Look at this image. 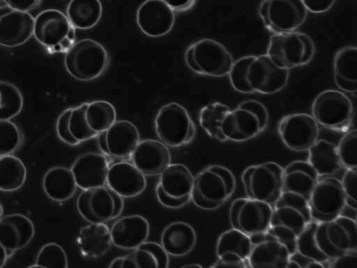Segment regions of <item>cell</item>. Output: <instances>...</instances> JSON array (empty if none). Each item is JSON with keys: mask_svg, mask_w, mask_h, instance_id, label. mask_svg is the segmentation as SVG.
Segmentation results:
<instances>
[{"mask_svg": "<svg viewBox=\"0 0 357 268\" xmlns=\"http://www.w3.org/2000/svg\"><path fill=\"white\" fill-rule=\"evenodd\" d=\"M236 184L231 170L223 165H211L195 177L192 200L198 208L217 209L233 195Z\"/></svg>", "mask_w": 357, "mask_h": 268, "instance_id": "6da1fadb", "label": "cell"}, {"mask_svg": "<svg viewBox=\"0 0 357 268\" xmlns=\"http://www.w3.org/2000/svg\"><path fill=\"white\" fill-rule=\"evenodd\" d=\"M109 62V54L105 46L90 38L75 43L65 59L68 73L82 82L97 80L106 72Z\"/></svg>", "mask_w": 357, "mask_h": 268, "instance_id": "7a4b0ae2", "label": "cell"}, {"mask_svg": "<svg viewBox=\"0 0 357 268\" xmlns=\"http://www.w3.org/2000/svg\"><path fill=\"white\" fill-rule=\"evenodd\" d=\"M268 119V110L263 104L255 100H248L227 114L222 123L221 131L227 140L248 141L265 131Z\"/></svg>", "mask_w": 357, "mask_h": 268, "instance_id": "3957f363", "label": "cell"}, {"mask_svg": "<svg viewBox=\"0 0 357 268\" xmlns=\"http://www.w3.org/2000/svg\"><path fill=\"white\" fill-rule=\"evenodd\" d=\"M315 45L308 35L298 31L273 34L269 39L267 55L277 66L292 69L310 63Z\"/></svg>", "mask_w": 357, "mask_h": 268, "instance_id": "277c9868", "label": "cell"}, {"mask_svg": "<svg viewBox=\"0 0 357 268\" xmlns=\"http://www.w3.org/2000/svg\"><path fill=\"white\" fill-rule=\"evenodd\" d=\"M284 168L275 162L251 165L243 173L248 198L264 202L273 208L282 194Z\"/></svg>", "mask_w": 357, "mask_h": 268, "instance_id": "5b68a950", "label": "cell"}, {"mask_svg": "<svg viewBox=\"0 0 357 268\" xmlns=\"http://www.w3.org/2000/svg\"><path fill=\"white\" fill-rule=\"evenodd\" d=\"M314 239L317 248L329 260L347 251H357V225L356 220L340 215L329 222L317 224Z\"/></svg>", "mask_w": 357, "mask_h": 268, "instance_id": "8992f818", "label": "cell"}, {"mask_svg": "<svg viewBox=\"0 0 357 268\" xmlns=\"http://www.w3.org/2000/svg\"><path fill=\"white\" fill-rule=\"evenodd\" d=\"M155 128L158 138L166 146L179 147L192 143L196 127L187 109L172 102L162 106L156 115Z\"/></svg>", "mask_w": 357, "mask_h": 268, "instance_id": "52a82bcc", "label": "cell"}, {"mask_svg": "<svg viewBox=\"0 0 357 268\" xmlns=\"http://www.w3.org/2000/svg\"><path fill=\"white\" fill-rule=\"evenodd\" d=\"M79 214L90 223H105L120 216L123 198L107 186L86 189L79 195Z\"/></svg>", "mask_w": 357, "mask_h": 268, "instance_id": "ba28073f", "label": "cell"}, {"mask_svg": "<svg viewBox=\"0 0 357 268\" xmlns=\"http://www.w3.org/2000/svg\"><path fill=\"white\" fill-rule=\"evenodd\" d=\"M312 112L317 123L324 128L342 132L350 128L353 105L343 92L327 90L320 93L313 102Z\"/></svg>", "mask_w": 357, "mask_h": 268, "instance_id": "9c48e42d", "label": "cell"}, {"mask_svg": "<svg viewBox=\"0 0 357 268\" xmlns=\"http://www.w3.org/2000/svg\"><path fill=\"white\" fill-rule=\"evenodd\" d=\"M75 29L61 11L47 10L35 19L33 35L43 45L67 53L75 45Z\"/></svg>", "mask_w": 357, "mask_h": 268, "instance_id": "30bf717a", "label": "cell"}, {"mask_svg": "<svg viewBox=\"0 0 357 268\" xmlns=\"http://www.w3.org/2000/svg\"><path fill=\"white\" fill-rule=\"evenodd\" d=\"M307 12L301 0H264L259 9L265 27L274 34L296 31L304 24Z\"/></svg>", "mask_w": 357, "mask_h": 268, "instance_id": "8fae6325", "label": "cell"}, {"mask_svg": "<svg viewBox=\"0 0 357 268\" xmlns=\"http://www.w3.org/2000/svg\"><path fill=\"white\" fill-rule=\"evenodd\" d=\"M345 195L340 181L333 177L319 179L308 201L312 220L329 222L342 215L346 207Z\"/></svg>", "mask_w": 357, "mask_h": 268, "instance_id": "7c38bea8", "label": "cell"}, {"mask_svg": "<svg viewBox=\"0 0 357 268\" xmlns=\"http://www.w3.org/2000/svg\"><path fill=\"white\" fill-rule=\"evenodd\" d=\"M273 208L264 202L250 198L236 200L229 209V222L234 228L249 236L268 231Z\"/></svg>", "mask_w": 357, "mask_h": 268, "instance_id": "4fadbf2b", "label": "cell"}, {"mask_svg": "<svg viewBox=\"0 0 357 268\" xmlns=\"http://www.w3.org/2000/svg\"><path fill=\"white\" fill-rule=\"evenodd\" d=\"M280 136L288 148L296 152L307 151L319 137V126L312 115L285 116L279 124Z\"/></svg>", "mask_w": 357, "mask_h": 268, "instance_id": "5bb4252c", "label": "cell"}, {"mask_svg": "<svg viewBox=\"0 0 357 268\" xmlns=\"http://www.w3.org/2000/svg\"><path fill=\"white\" fill-rule=\"evenodd\" d=\"M289 70L277 66L267 54L255 57L251 61L247 80L254 93L274 94L287 85Z\"/></svg>", "mask_w": 357, "mask_h": 268, "instance_id": "9a60e30c", "label": "cell"}, {"mask_svg": "<svg viewBox=\"0 0 357 268\" xmlns=\"http://www.w3.org/2000/svg\"><path fill=\"white\" fill-rule=\"evenodd\" d=\"M100 151L108 157L130 159L140 141L137 126L129 121H116L111 127L98 134Z\"/></svg>", "mask_w": 357, "mask_h": 268, "instance_id": "2e32d148", "label": "cell"}, {"mask_svg": "<svg viewBox=\"0 0 357 268\" xmlns=\"http://www.w3.org/2000/svg\"><path fill=\"white\" fill-rule=\"evenodd\" d=\"M312 220L307 201L289 193H282L273 207L271 226L280 227L298 237Z\"/></svg>", "mask_w": 357, "mask_h": 268, "instance_id": "e0dca14e", "label": "cell"}, {"mask_svg": "<svg viewBox=\"0 0 357 268\" xmlns=\"http://www.w3.org/2000/svg\"><path fill=\"white\" fill-rule=\"evenodd\" d=\"M193 45L194 58L203 75L215 77L228 75L234 61L224 45L211 38H204Z\"/></svg>", "mask_w": 357, "mask_h": 268, "instance_id": "ac0fdd59", "label": "cell"}, {"mask_svg": "<svg viewBox=\"0 0 357 268\" xmlns=\"http://www.w3.org/2000/svg\"><path fill=\"white\" fill-rule=\"evenodd\" d=\"M137 22L146 36L162 37L170 33L176 22V15L162 0H146L138 8Z\"/></svg>", "mask_w": 357, "mask_h": 268, "instance_id": "d6986e66", "label": "cell"}, {"mask_svg": "<svg viewBox=\"0 0 357 268\" xmlns=\"http://www.w3.org/2000/svg\"><path fill=\"white\" fill-rule=\"evenodd\" d=\"M35 19L28 12L0 7V45L17 47L26 43L34 34Z\"/></svg>", "mask_w": 357, "mask_h": 268, "instance_id": "ffe728a7", "label": "cell"}, {"mask_svg": "<svg viewBox=\"0 0 357 268\" xmlns=\"http://www.w3.org/2000/svg\"><path fill=\"white\" fill-rule=\"evenodd\" d=\"M132 163L146 177L160 175L171 163L167 146L155 140H140L130 157Z\"/></svg>", "mask_w": 357, "mask_h": 268, "instance_id": "44dd1931", "label": "cell"}, {"mask_svg": "<svg viewBox=\"0 0 357 268\" xmlns=\"http://www.w3.org/2000/svg\"><path fill=\"white\" fill-rule=\"evenodd\" d=\"M107 186L123 198H134L145 191L147 181L132 163L120 161L110 165Z\"/></svg>", "mask_w": 357, "mask_h": 268, "instance_id": "7402d4cb", "label": "cell"}, {"mask_svg": "<svg viewBox=\"0 0 357 268\" xmlns=\"http://www.w3.org/2000/svg\"><path fill=\"white\" fill-rule=\"evenodd\" d=\"M109 167L108 156L102 154L87 153L78 157L70 170L77 187L86 191L105 186Z\"/></svg>", "mask_w": 357, "mask_h": 268, "instance_id": "603a6c76", "label": "cell"}, {"mask_svg": "<svg viewBox=\"0 0 357 268\" xmlns=\"http://www.w3.org/2000/svg\"><path fill=\"white\" fill-rule=\"evenodd\" d=\"M31 220L22 214H10L0 218V243L12 256L28 246L35 236Z\"/></svg>", "mask_w": 357, "mask_h": 268, "instance_id": "cb8c5ba5", "label": "cell"}, {"mask_svg": "<svg viewBox=\"0 0 357 268\" xmlns=\"http://www.w3.org/2000/svg\"><path fill=\"white\" fill-rule=\"evenodd\" d=\"M150 232L146 218L139 215L123 217L111 227L114 246L123 250H134L146 241Z\"/></svg>", "mask_w": 357, "mask_h": 268, "instance_id": "d4e9b609", "label": "cell"}, {"mask_svg": "<svg viewBox=\"0 0 357 268\" xmlns=\"http://www.w3.org/2000/svg\"><path fill=\"white\" fill-rule=\"evenodd\" d=\"M319 176L307 161H294L284 169L282 193H289L308 202Z\"/></svg>", "mask_w": 357, "mask_h": 268, "instance_id": "484cf974", "label": "cell"}, {"mask_svg": "<svg viewBox=\"0 0 357 268\" xmlns=\"http://www.w3.org/2000/svg\"><path fill=\"white\" fill-rule=\"evenodd\" d=\"M169 257L162 244L145 241L132 253L117 258L110 263V268H168Z\"/></svg>", "mask_w": 357, "mask_h": 268, "instance_id": "4316f807", "label": "cell"}, {"mask_svg": "<svg viewBox=\"0 0 357 268\" xmlns=\"http://www.w3.org/2000/svg\"><path fill=\"white\" fill-rule=\"evenodd\" d=\"M290 257L287 246L267 232L264 241L252 246L248 260L252 268H287Z\"/></svg>", "mask_w": 357, "mask_h": 268, "instance_id": "83f0119b", "label": "cell"}, {"mask_svg": "<svg viewBox=\"0 0 357 268\" xmlns=\"http://www.w3.org/2000/svg\"><path fill=\"white\" fill-rule=\"evenodd\" d=\"M77 244L84 258H100L112 247L109 228L105 223H91L83 227L79 233Z\"/></svg>", "mask_w": 357, "mask_h": 268, "instance_id": "f1b7e54d", "label": "cell"}, {"mask_svg": "<svg viewBox=\"0 0 357 268\" xmlns=\"http://www.w3.org/2000/svg\"><path fill=\"white\" fill-rule=\"evenodd\" d=\"M161 242L162 246L169 255L183 257L195 248L197 233L192 225L179 221L165 228Z\"/></svg>", "mask_w": 357, "mask_h": 268, "instance_id": "f546056e", "label": "cell"}, {"mask_svg": "<svg viewBox=\"0 0 357 268\" xmlns=\"http://www.w3.org/2000/svg\"><path fill=\"white\" fill-rule=\"evenodd\" d=\"M43 186L47 197L55 202H66L73 198L77 188L73 171L65 167H54L47 170Z\"/></svg>", "mask_w": 357, "mask_h": 268, "instance_id": "4dcf8cb0", "label": "cell"}, {"mask_svg": "<svg viewBox=\"0 0 357 268\" xmlns=\"http://www.w3.org/2000/svg\"><path fill=\"white\" fill-rule=\"evenodd\" d=\"M334 80L340 90L355 94L357 91V48L346 46L340 50L334 59Z\"/></svg>", "mask_w": 357, "mask_h": 268, "instance_id": "1f68e13d", "label": "cell"}, {"mask_svg": "<svg viewBox=\"0 0 357 268\" xmlns=\"http://www.w3.org/2000/svg\"><path fill=\"white\" fill-rule=\"evenodd\" d=\"M195 177L186 165L169 164L160 174V185L163 191L173 198L192 197Z\"/></svg>", "mask_w": 357, "mask_h": 268, "instance_id": "d6a6232c", "label": "cell"}, {"mask_svg": "<svg viewBox=\"0 0 357 268\" xmlns=\"http://www.w3.org/2000/svg\"><path fill=\"white\" fill-rule=\"evenodd\" d=\"M308 161L319 177H331L344 168L339 158L337 146L328 140H317L308 149Z\"/></svg>", "mask_w": 357, "mask_h": 268, "instance_id": "836d02e7", "label": "cell"}, {"mask_svg": "<svg viewBox=\"0 0 357 268\" xmlns=\"http://www.w3.org/2000/svg\"><path fill=\"white\" fill-rule=\"evenodd\" d=\"M102 15L100 0H70L67 17L73 27L90 29L98 24Z\"/></svg>", "mask_w": 357, "mask_h": 268, "instance_id": "e575fe53", "label": "cell"}, {"mask_svg": "<svg viewBox=\"0 0 357 268\" xmlns=\"http://www.w3.org/2000/svg\"><path fill=\"white\" fill-rule=\"evenodd\" d=\"M27 169L18 157L10 155L0 156V191L15 192L26 183Z\"/></svg>", "mask_w": 357, "mask_h": 268, "instance_id": "d590c367", "label": "cell"}, {"mask_svg": "<svg viewBox=\"0 0 357 268\" xmlns=\"http://www.w3.org/2000/svg\"><path fill=\"white\" fill-rule=\"evenodd\" d=\"M231 110L229 106L220 102H211L202 108L199 115L200 124L209 137L220 142L227 141L221 131V126Z\"/></svg>", "mask_w": 357, "mask_h": 268, "instance_id": "8d00e7d4", "label": "cell"}, {"mask_svg": "<svg viewBox=\"0 0 357 268\" xmlns=\"http://www.w3.org/2000/svg\"><path fill=\"white\" fill-rule=\"evenodd\" d=\"M85 117L89 128L99 134L108 130L116 121V112L109 102L95 100L89 102Z\"/></svg>", "mask_w": 357, "mask_h": 268, "instance_id": "74e56055", "label": "cell"}, {"mask_svg": "<svg viewBox=\"0 0 357 268\" xmlns=\"http://www.w3.org/2000/svg\"><path fill=\"white\" fill-rule=\"evenodd\" d=\"M252 248L250 236L233 228L220 236L216 252L218 258L231 252L245 260L249 258Z\"/></svg>", "mask_w": 357, "mask_h": 268, "instance_id": "f35d334b", "label": "cell"}, {"mask_svg": "<svg viewBox=\"0 0 357 268\" xmlns=\"http://www.w3.org/2000/svg\"><path fill=\"white\" fill-rule=\"evenodd\" d=\"M0 120L10 121L22 112V94L17 87L6 82H0Z\"/></svg>", "mask_w": 357, "mask_h": 268, "instance_id": "ab89813d", "label": "cell"}, {"mask_svg": "<svg viewBox=\"0 0 357 268\" xmlns=\"http://www.w3.org/2000/svg\"><path fill=\"white\" fill-rule=\"evenodd\" d=\"M317 224L319 223L312 220L306 225L305 230L298 236L296 252L305 258L320 262L323 263L325 267H327L329 258L324 255L319 248H317L314 239V232Z\"/></svg>", "mask_w": 357, "mask_h": 268, "instance_id": "60d3db41", "label": "cell"}, {"mask_svg": "<svg viewBox=\"0 0 357 268\" xmlns=\"http://www.w3.org/2000/svg\"><path fill=\"white\" fill-rule=\"evenodd\" d=\"M29 268H68L66 252L56 243H47L39 251L35 265Z\"/></svg>", "mask_w": 357, "mask_h": 268, "instance_id": "b9f144b4", "label": "cell"}, {"mask_svg": "<svg viewBox=\"0 0 357 268\" xmlns=\"http://www.w3.org/2000/svg\"><path fill=\"white\" fill-rule=\"evenodd\" d=\"M23 135L17 124L0 120V156L10 155L21 147Z\"/></svg>", "mask_w": 357, "mask_h": 268, "instance_id": "7bdbcfd3", "label": "cell"}, {"mask_svg": "<svg viewBox=\"0 0 357 268\" xmlns=\"http://www.w3.org/2000/svg\"><path fill=\"white\" fill-rule=\"evenodd\" d=\"M87 105L89 102L73 108L70 117V131L81 144L98 136V134L93 132L86 123L85 114Z\"/></svg>", "mask_w": 357, "mask_h": 268, "instance_id": "ee69618b", "label": "cell"}, {"mask_svg": "<svg viewBox=\"0 0 357 268\" xmlns=\"http://www.w3.org/2000/svg\"><path fill=\"white\" fill-rule=\"evenodd\" d=\"M337 149L344 168H357V130L347 132L341 138Z\"/></svg>", "mask_w": 357, "mask_h": 268, "instance_id": "f6af8a7d", "label": "cell"}, {"mask_svg": "<svg viewBox=\"0 0 357 268\" xmlns=\"http://www.w3.org/2000/svg\"><path fill=\"white\" fill-rule=\"evenodd\" d=\"M255 55H248L234 62L228 74L234 89L243 94H253L247 80V74L251 61Z\"/></svg>", "mask_w": 357, "mask_h": 268, "instance_id": "bcb514c9", "label": "cell"}, {"mask_svg": "<svg viewBox=\"0 0 357 268\" xmlns=\"http://www.w3.org/2000/svg\"><path fill=\"white\" fill-rule=\"evenodd\" d=\"M342 184L345 195L346 207L355 211L357 209V168L346 169Z\"/></svg>", "mask_w": 357, "mask_h": 268, "instance_id": "7dc6e473", "label": "cell"}, {"mask_svg": "<svg viewBox=\"0 0 357 268\" xmlns=\"http://www.w3.org/2000/svg\"><path fill=\"white\" fill-rule=\"evenodd\" d=\"M73 110V108H68L60 114L56 124V131L58 137L63 143L70 146H77L81 143L74 137L69 127Z\"/></svg>", "mask_w": 357, "mask_h": 268, "instance_id": "c3c4849f", "label": "cell"}, {"mask_svg": "<svg viewBox=\"0 0 357 268\" xmlns=\"http://www.w3.org/2000/svg\"><path fill=\"white\" fill-rule=\"evenodd\" d=\"M156 196L158 202L163 207L169 209H181L186 206V204L192 200V197H185V198L176 199L166 194L160 185L156 186Z\"/></svg>", "mask_w": 357, "mask_h": 268, "instance_id": "681fc988", "label": "cell"}, {"mask_svg": "<svg viewBox=\"0 0 357 268\" xmlns=\"http://www.w3.org/2000/svg\"><path fill=\"white\" fill-rule=\"evenodd\" d=\"M357 251H347V253L336 258L329 260L327 267L349 268L354 267L357 261Z\"/></svg>", "mask_w": 357, "mask_h": 268, "instance_id": "f907efd6", "label": "cell"}, {"mask_svg": "<svg viewBox=\"0 0 357 268\" xmlns=\"http://www.w3.org/2000/svg\"><path fill=\"white\" fill-rule=\"evenodd\" d=\"M213 268H245V260L231 252H227L220 256Z\"/></svg>", "mask_w": 357, "mask_h": 268, "instance_id": "816d5d0a", "label": "cell"}, {"mask_svg": "<svg viewBox=\"0 0 357 268\" xmlns=\"http://www.w3.org/2000/svg\"><path fill=\"white\" fill-rule=\"evenodd\" d=\"M307 11L315 14L329 11L337 0H301Z\"/></svg>", "mask_w": 357, "mask_h": 268, "instance_id": "f5cc1de1", "label": "cell"}, {"mask_svg": "<svg viewBox=\"0 0 357 268\" xmlns=\"http://www.w3.org/2000/svg\"><path fill=\"white\" fill-rule=\"evenodd\" d=\"M4 2L13 10L29 12L40 4L42 0H4Z\"/></svg>", "mask_w": 357, "mask_h": 268, "instance_id": "db71d44e", "label": "cell"}, {"mask_svg": "<svg viewBox=\"0 0 357 268\" xmlns=\"http://www.w3.org/2000/svg\"><path fill=\"white\" fill-rule=\"evenodd\" d=\"M174 12H186L192 9L196 0H162Z\"/></svg>", "mask_w": 357, "mask_h": 268, "instance_id": "11a10c76", "label": "cell"}, {"mask_svg": "<svg viewBox=\"0 0 357 268\" xmlns=\"http://www.w3.org/2000/svg\"><path fill=\"white\" fill-rule=\"evenodd\" d=\"M185 62L188 67L192 70L194 73L199 75H202V70L199 67L197 66V63L194 58V45H192L188 47L185 52Z\"/></svg>", "mask_w": 357, "mask_h": 268, "instance_id": "9f6ffc18", "label": "cell"}, {"mask_svg": "<svg viewBox=\"0 0 357 268\" xmlns=\"http://www.w3.org/2000/svg\"><path fill=\"white\" fill-rule=\"evenodd\" d=\"M11 257L9 252L7 251V250L3 247V244L0 243V268L3 267L7 261L8 259H9Z\"/></svg>", "mask_w": 357, "mask_h": 268, "instance_id": "6f0895ef", "label": "cell"}, {"mask_svg": "<svg viewBox=\"0 0 357 268\" xmlns=\"http://www.w3.org/2000/svg\"><path fill=\"white\" fill-rule=\"evenodd\" d=\"M306 268H324V265L323 263L317 261H314V260H310L309 262L305 266Z\"/></svg>", "mask_w": 357, "mask_h": 268, "instance_id": "680465c9", "label": "cell"}, {"mask_svg": "<svg viewBox=\"0 0 357 268\" xmlns=\"http://www.w3.org/2000/svg\"><path fill=\"white\" fill-rule=\"evenodd\" d=\"M301 265L296 261V260H293L290 258L287 268H301Z\"/></svg>", "mask_w": 357, "mask_h": 268, "instance_id": "91938a15", "label": "cell"}, {"mask_svg": "<svg viewBox=\"0 0 357 268\" xmlns=\"http://www.w3.org/2000/svg\"><path fill=\"white\" fill-rule=\"evenodd\" d=\"M182 267H183V268H202L203 267L198 264H192V265H185Z\"/></svg>", "mask_w": 357, "mask_h": 268, "instance_id": "94428289", "label": "cell"}, {"mask_svg": "<svg viewBox=\"0 0 357 268\" xmlns=\"http://www.w3.org/2000/svg\"><path fill=\"white\" fill-rule=\"evenodd\" d=\"M3 208L2 204L0 203V218H1L3 217Z\"/></svg>", "mask_w": 357, "mask_h": 268, "instance_id": "6125c7cd", "label": "cell"}, {"mask_svg": "<svg viewBox=\"0 0 357 268\" xmlns=\"http://www.w3.org/2000/svg\"><path fill=\"white\" fill-rule=\"evenodd\" d=\"M0 100H1V94H0Z\"/></svg>", "mask_w": 357, "mask_h": 268, "instance_id": "be15d7a7", "label": "cell"}]
</instances>
